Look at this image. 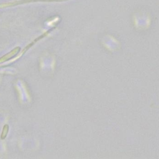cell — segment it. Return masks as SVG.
I'll use <instances>...</instances> for the list:
<instances>
[{"instance_id": "cell-2", "label": "cell", "mask_w": 159, "mask_h": 159, "mask_svg": "<svg viewBox=\"0 0 159 159\" xmlns=\"http://www.w3.org/2000/svg\"><path fill=\"white\" fill-rule=\"evenodd\" d=\"M8 132H9V126L8 124H5L3 128V131L1 135V139L3 140L5 139L8 135Z\"/></svg>"}, {"instance_id": "cell-1", "label": "cell", "mask_w": 159, "mask_h": 159, "mask_svg": "<svg viewBox=\"0 0 159 159\" xmlns=\"http://www.w3.org/2000/svg\"><path fill=\"white\" fill-rule=\"evenodd\" d=\"M20 50L21 49L19 47H15L13 50H12L10 52L7 53L5 55H4L3 57L0 58V63L6 62L7 60L11 59V58H12L13 57H15L17 53L19 52Z\"/></svg>"}]
</instances>
